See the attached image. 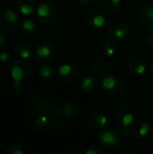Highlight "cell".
<instances>
[{"instance_id": "1", "label": "cell", "mask_w": 153, "mask_h": 154, "mask_svg": "<svg viewBox=\"0 0 153 154\" xmlns=\"http://www.w3.org/2000/svg\"><path fill=\"white\" fill-rule=\"evenodd\" d=\"M57 16V10L55 5L49 2L43 1L36 8V18L41 24L50 25L51 24Z\"/></svg>"}, {"instance_id": "2", "label": "cell", "mask_w": 153, "mask_h": 154, "mask_svg": "<svg viewBox=\"0 0 153 154\" xmlns=\"http://www.w3.org/2000/svg\"><path fill=\"white\" fill-rule=\"evenodd\" d=\"M130 24L124 19H116L110 23L107 27V35L110 39L118 41L126 38L130 33Z\"/></svg>"}, {"instance_id": "3", "label": "cell", "mask_w": 153, "mask_h": 154, "mask_svg": "<svg viewBox=\"0 0 153 154\" xmlns=\"http://www.w3.org/2000/svg\"><path fill=\"white\" fill-rule=\"evenodd\" d=\"M102 88L109 97L120 96L124 91V82L116 76H107L102 80Z\"/></svg>"}, {"instance_id": "4", "label": "cell", "mask_w": 153, "mask_h": 154, "mask_svg": "<svg viewBox=\"0 0 153 154\" xmlns=\"http://www.w3.org/2000/svg\"><path fill=\"white\" fill-rule=\"evenodd\" d=\"M19 25L18 14L9 7H0V29L13 31Z\"/></svg>"}, {"instance_id": "5", "label": "cell", "mask_w": 153, "mask_h": 154, "mask_svg": "<svg viewBox=\"0 0 153 154\" xmlns=\"http://www.w3.org/2000/svg\"><path fill=\"white\" fill-rule=\"evenodd\" d=\"M57 51L55 44L50 41L40 42L34 50V57L40 62H48L51 60Z\"/></svg>"}, {"instance_id": "6", "label": "cell", "mask_w": 153, "mask_h": 154, "mask_svg": "<svg viewBox=\"0 0 153 154\" xmlns=\"http://www.w3.org/2000/svg\"><path fill=\"white\" fill-rule=\"evenodd\" d=\"M98 139H99L100 143L105 148H107V149L117 148L118 146L121 145L123 142V138L121 134L117 131L114 129H110V128L102 130L101 133L99 134Z\"/></svg>"}, {"instance_id": "7", "label": "cell", "mask_w": 153, "mask_h": 154, "mask_svg": "<svg viewBox=\"0 0 153 154\" xmlns=\"http://www.w3.org/2000/svg\"><path fill=\"white\" fill-rule=\"evenodd\" d=\"M57 77L64 83H72L78 79L79 70L73 64H63L58 69Z\"/></svg>"}, {"instance_id": "8", "label": "cell", "mask_w": 153, "mask_h": 154, "mask_svg": "<svg viewBox=\"0 0 153 154\" xmlns=\"http://www.w3.org/2000/svg\"><path fill=\"white\" fill-rule=\"evenodd\" d=\"M134 119L133 108L127 105H123L115 111V120L124 128H127L131 125Z\"/></svg>"}, {"instance_id": "9", "label": "cell", "mask_w": 153, "mask_h": 154, "mask_svg": "<svg viewBox=\"0 0 153 154\" xmlns=\"http://www.w3.org/2000/svg\"><path fill=\"white\" fill-rule=\"evenodd\" d=\"M10 71L14 80L22 82L30 75V67L23 60H15L13 62Z\"/></svg>"}, {"instance_id": "10", "label": "cell", "mask_w": 153, "mask_h": 154, "mask_svg": "<svg viewBox=\"0 0 153 154\" xmlns=\"http://www.w3.org/2000/svg\"><path fill=\"white\" fill-rule=\"evenodd\" d=\"M32 108L34 114L38 116H46L51 111L52 104L48 97L41 96L34 99Z\"/></svg>"}, {"instance_id": "11", "label": "cell", "mask_w": 153, "mask_h": 154, "mask_svg": "<svg viewBox=\"0 0 153 154\" xmlns=\"http://www.w3.org/2000/svg\"><path fill=\"white\" fill-rule=\"evenodd\" d=\"M87 23L93 29H100L106 23V17L101 11L92 9L86 14Z\"/></svg>"}, {"instance_id": "12", "label": "cell", "mask_w": 153, "mask_h": 154, "mask_svg": "<svg viewBox=\"0 0 153 154\" xmlns=\"http://www.w3.org/2000/svg\"><path fill=\"white\" fill-rule=\"evenodd\" d=\"M55 111L62 118H71L77 114V106L69 101H60L55 106Z\"/></svg>"}, {"instance_id": "13", "label": "cell", "mask_w": 153, "mask_h": 154, "mask_svg": "<svg viewBox=\"0 0 153 154\" xmlns=\"http://www.w3.org/2000/svg\"><path fill=\"white\" fill-rule=\"evenodd\" d=\"M100 86H101V83H100L99 79H97V77H96L94 75L86 77L82 80L81 85H80L83 92L87 95H93V94L96 93L99 90Z\"/></svg>"}, {"instance_id": "14", "label": "cell", "mask_w": 153, "mask_h": 154, "mask_svg": "<svg viewBox=\"0 0 153 154\" xmlns=\"http://www.w3.org/2000/svg\"><path fill=\"white\" fill-rule=\"evenodd\" d=\"M131 134L134 137H143L150 132V125L143 120H139L133 123L131 126Z\"/></svg>"}, {"instance_id": "15", "label": "cell", "mask_w": 153, "mask_h": 154, "mask_svg": "<svg viewBox=\"0 0 153 154\" xmlns=\"http://www.w3.org/2000/svg\"><path fill=\"white\" fill-rule=\"evenodd\" d=\"M148 63L142 58H134L130 61L129 69L135 75H142L147 70Z\"/></svg>"}, {"instance_id": "16", "label": "cell", "mask_w": 153, "mask_h": 154, "mask_svg": "<svg viewBox=\"0 0 153 154\" xmlns=\"http://www.w3.org/2000/svg\"><path fill=\"white\" fill-rule=\"evenodd\" d=\"M16 7L23 15H30L35 11V3L33 0H18Z\"/></svg>"}, {"instance_id": "17", "label": "cell", "mask_w": 153, "mask_h": 154, "mask_svg": "<svg viewBox=\"0 0 153 154\" xmlns=\"http://www.w3.org/2000/svg\"><path fill=\"white\" fill-rule=\"evenodd\" d=\"M122 4V0H102L101 5L102 9L106 14H115L116 13Z\"/></svg>"}, {"instance_id": "18", "label": "cell", "mask_w": 153, "mask_h": 154, "mask_svg": "<svg viewBox=\"0 0 153 154\" xmlns=\"http://www.w3.org/2000/svg\"><path fill=\"white\" fill-rule=\"evenodd\" d=\"M139 18L141 22L146 25L153 24V6L148 5L143 7L139 14Z\"/></svg>"}, {"instance_id": "19", "label": "cell", "mask_w": 153, "mask_h": 154, "mask_svg": "<svg viewBox=\"0 0 153 154\" xmlns=\"http://www.w3.org/2000/svg\"><path fill=\"white\" fill-rule=\"evenodd\" d=\"M55 69L49 64H43L39 69V75L44 80H52L55 77Z\"/></svg>"}, {"instance_id": "20", "label": "cell", "mask_w": 153, "mask_h": 154, "mask_svg": "<svg viewBox=\"0 0 153 154\" xmlns=\"http://www.w3.org/2000/svg\"><path fill=\"white\" fill-rule=\"evenodd\" d=\"M15 53L22 59H28L32 54V48L27 42H20L15 46Z\"/></svg>"}, {"instance_id": "21", "label": "cell", "mask_w": 153, "mask_h": 154, "mask_svg": "<svg viewBox=\"0 0 153 154\" xmlns=\"http://www.w3.org/2000/svg\"><path fill=\"white\" fill-rule=\"evenodd\" d=\"M91 123H92V125L95 128H96V129H102V128H104L106 125V124H107V118H106V116L103 113L97 112V113H95L92 116Z\"/></svg>"}, {"instance_id": "22", "label": "cell", "mask_w": 153, "mask_h": 154, "mask_svg": "<svg viewBox=\"0 0 153 154\" xmlns=\"http://www.w3.org/2000/svg\"><path fill=\"white\" fill-rule=\"evenodd\" d=\"M100 49L102 54L106 57H113L116 53V45L110 41H104Z\"/></svg>"}, {"instance_id": "23", "label": "cell", "mask_w": 153, "mask_h": 154, "mask_svg": "<svg viewBox=\"0 0 153 154\" xmlns=\"http://www.w3.org/2000/svg\"><path fill=\"white\" fill-rule=\"evenodd\" d=\"M19 26L20 30L25 34H32L35 32L36 29V24L32 19H23L20 23Z\"/></svg>"}, {"instance_id": "24", "label": "cell", "mask_w": 153, "mask_h": 154, "mask_svg": "<svg viewBox=\"0 0 153 154\" xmlns=\"http://www.w3.org/2000/svg\"><path fill=\"white\" fill-rule=\"evenodd\" d=\"M50 126V121L45 116H40L34 122V127L37 132L44 133Z\"/></svg>"}, {"instance_id": "25", "label": "cell", "mask_w": 153, "mask_h": 154, "mask_svg": "<svg viewBox=\"0 0 153 154\" xmlns=\"http://www.w3.org/2000/svg\"><path fill=\"white\" fill-rule=\"evenodd\" d=\"M91 68H92V69H93L94 71L98 72V73L101 74L104 78L109 76V71H108V69H107L106 68H105V67H104L100 62H98V61H94V62H92Z\"/></svg>"}, {"instance_id": "26", "label": "cell", "mask_w": 153, "mask_h": 154, "mask_svg": "<svg viewBox=\"0 0 153 154\" xmlns=\"http://www.w3.org/2000/svg\"><path fill=\"white\" fill-rule=\"evenodd\" d=\"M8 90L12 95H18L22 91V84L19 81L14 80L8 86Z\"/></svg>"}, {"instance_id": "27", "label": "cell", "mask_w": 153, "mask_h": 154, "mask_svg": "<svg viewBox=\"0 0 153 154\" xmlns=\"http://www.w3.org/2000/svg\"><path fill=\"white\" fill-rule=\"evenodd\" d=\"M5 154H24V151L20 144L14 143V144L8 146Z\"/></svg>"}, {"instance_id": "28", "label": "cell", "mask_w": 153, "mask_h": 154, "mask_svg": "<svg viewBox=\"0 0 153 154\" xmlns=\"http://www.w3.org/2000/svg\"><path fill=\"white\" fill-rule=\"evenodd\" d=\"M11 55L10 53L6 51H0V63L1 64H6L11 60Z\"/></svg>"}, {"instance_id": "29", "label": "cell", "mask_w": 153, "mask_h": 154, "mask_svg": "<svg viewBox=\"0 0 153 154\" xmlns=\"http://www.w3.org/2000/svg\"><path fill=\"white\" fill-rule=\"evenodd\" d=\"M146 40H147V42H148L149 46L151 49H153V26L149 29V31L147 32V35H146Z\"/></svg>"}, {"instance_id": "30", "label": "cell", "mask_w": 153, "mask_h": 154, "mask_svg": "<svg viewBox=\"0 0 153 154\" xmlns=\"http://www.w3.org/2000/svg\"><path fill=\"white\" fill-rule=\"evenodd\" d=\"M84 154H103V152L97 147H90L84 152Z\"/></svg>"}, {"instance_id": "31", "label": "cell", "mask_w": 153, "mask_h": 154, "mask_svg": "<svg viewBox=\"0 0 153 154\" xmlns=\"http://www.w3.org/2000/svg\"><path fill=\"white\" fill-rule=\"evenodd\" d=\"M145 0H125V2L130 5H138L143 3Z\"/></svg>"}, {"instance_id": "32", "label": "cell", "mask_w": 153, "mask_h": 154, "mask_svg": "<svg viewBox=\"0 0 153 154\" xmlns=\"http://www.w3.org/2000/svg\"><path fill=\"white\" fill-rule=\"evenodd\" d=\"M5 42H6V37L3 32H0V47H3L5 44Z\"/></svg>"}, {"instance_id": "33", "label": "cell", "mask_w": 153, "mask_h": 154, "mask_svg": "<svg viewBox=\"0 0 153 154\" xmlns=\"http://www.w3.org/2000/svg\"><path fill=\"white\" fill-rule=\"evenodd\" d=\"M78 5H84L86 4H87L88 2H90V0H75Z\"/></svg>"}, {"instance_id": "34", "label": "cell", "mask_w": 153, "mask_h": 154, "mask_svg": "<svg viewBox=\"0 0 153 154\" xmlns=\"http://www.w3.org/2000/svg\"><path fill=\"white\" fill-rule=\"evenodd\" d=\"M151 71H152L153 73V60L151 61Z\"/></svg>"}, {"instance_id": "35", "label": "cell", "mask_w": 153, "mask_h": 154, "mask_svg": "<svg viewBox=\"0 0 153 154\" xmlns=\"http://www.w3.org/2000/svg\"><path fill=\"white\" fill-rule=\"evenodd\" d=\"M46 154H56L55 152H47Z\"/></svg>"}, {"instance_id": "36", "label": "cell", "mask_w": 153, "mask_h": 154, "mask_svg": "<svg viewBox=\"0 0 153 154\" xmlns=\"http://www.w3.org/2000/svg\"><path fill=\"white\" fill-rule=\"evenodd\" d=\"M68 154H76V153H72V152H71V153H68Z\"/></svg>"}]
</instances>
